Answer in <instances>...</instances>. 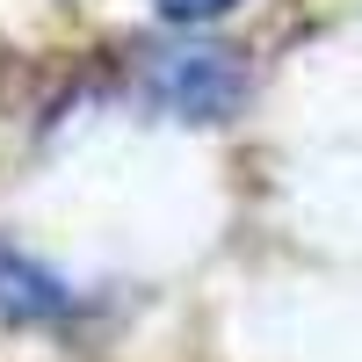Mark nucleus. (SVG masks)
Returning a JSON list of instances; mask_svg holds the SVG:
<instances>
[{
  "mask_svg": "<svg viewBox=\"0 0 362 362\" xmlns=\"http://www.w3.org/2000/svg\"><path fill=\"white\" fill-rule=\"evenodd\" d=\"M138 87L153 109L181 116V124H232L254 80H247V58L225 44H167V51H145Z\"/></svg>",
  "mask_w": 362,
  "mask_h": 362,
  "instance_id": "obj_1",
  "label": "nucleus"
},
{
  "mask_svg": "<svg viewBox=\"0 0 362 362\" xmlns=\"http://www.w3.org/2000/svg\"><path fill=\"white\" fill-rule=\"evenodd\" d=\"M0 319H15V326H66V319H80V290L58 276V268H44L29 247H15L8 232H0Z\"/></svg>",
  "mask_w": 362,
  "mask_h": 362,
  "instance_id": "obj_2",
  "label": "nucleus"
},
{
  "mask_svg": "<svg viewBox=\"0 0 362 362\" xmlns=\"http://www.w3.org/2000/svg\"><path fill=\"white\" fill-rule=\"evenodd\" d=\"M153 8H160L167 22H189V29H196V22H218V15H232L239 0H153Z\"/></svg>",
  "mask_w": 362,
  "mask_h": 362,
  "instance_id": "obj_3",
  "label": "nucleus"
}]
</instances>
